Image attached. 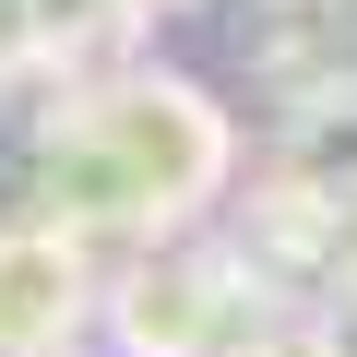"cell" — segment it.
Here are the masks:
<instances>
[{"instance_id": "obj_8", "label": "cell", "mask_w": 357, "mask_h": 357, "mask_svg": "<svg viewBox=\"0 0 357 357\" xmlns=\"http://www.w3.org/2000/svg\"><path fill=\"white\" fill-rule=\"evenodd\" d=\"M321 310H333V321H357V215L333 227V262H321Z\"/></svg>"}, {"instance_id": "obj_2", "label": "cell", "mask_w": 357, "mask_h": 357, "mask_svg": "<svg viewBox=\"0 0 357 357\" xmlns=\"http://www.w3.org/2000/svg\"><path fill=\"white\" fill-rule=\"evenodd\" d=\"M96 321L119 357H238L274 321V298L250 286L238 238H155V250H119Z\"/></svg>"}, {"instance_id": "obj_9", "label": "cell", "mask_w": 357, "mask_h": 357, "mask_svg": "<svg viewBox=\"0 0 357 357\" xmlns=\"http://www.w3.org/2000/svg\"><path fill=\"white\" fill-rule=\"evenodd\" d=\"M143 13H178V0H143Z\"/></svg>"}, {"instance_id": "obj_7", "label": "cell", "mask_w": 357, "mask_h": 357, "mask_svg": "<svg viewBox=\"0 0 357 357\" xmlns=\"http://www.w3.org/2000/svg\"><path fill=\"white\" fill-rule=\"evenodd\" d=\"M238 357H345V321H333V310H274Z\"/></svg>"}, {"instance_id": "obj_1", "label": "cell", "mask_w": 357, "mask_h": 357, "mask_svg": "<svg viewBox=\"0 0 357 357\" xmlns=\"http://www.w3.org/2000/svg\"><path fill=\"white\" fill-rule=\"evenodd\" d=\"M238 178V119L191 72H96L36 107V215L84 250H155L191 238Z\"/></svg>"}, {"instance_id": "obj_5", "label": "cell", "mask_w": 357, "mask_h": 357, "mask_svg": "<svg viewBox=\"0 0 357 357\" xmlns=\"http://www.w3.org/2000/svg\"><path fill=\"white\" fill-rule=\"evenodd\" d=\"M24 13V60L48 72V96L60 84H96V72H131V48H143V0H13Z\"/></svg>"}, {"instance_id": "obj_3", "label": "cell", "mask_w": 357, "mask_h": 357, "mask_svg": "<svg viewBox=\"0 0 357 357\" xmlns=\"http://www.w3.org/2000/svg\"><path fill=\"white\" fill-rule=\"evenodd\" d=\"M96 250L48 215L0 227V357H72V333L96 321Z\"/></svg>"}, {"instance_id": "obj_6", "label": "cell", "mask_w": 357, "mask_h": 357, "mask_svg": "<svg viewBox=\"0 0 357 357\" xmlns=\"http://www.w3.org/2000/svg\"><path fill=\"white\" fill-rule=\"evenodd\" d=\"M250 72H274V96L345 84V0H250Z\"/></svg>"}, {"instance_id": "obj_4", "label": "cell", "mask_w": 357, "mask_h": 357, "mask_svg": "<svg viewBox=\"0 0 357 357\" xmlns=\"http://www.w3.org/2000/svg\"><path fill=\"white\" fill-rule=\"evenodd\" d=\"M262 178H274V191H298V203H321V215H357V72L286 96Z\"/></svg>"}]
</instances>
